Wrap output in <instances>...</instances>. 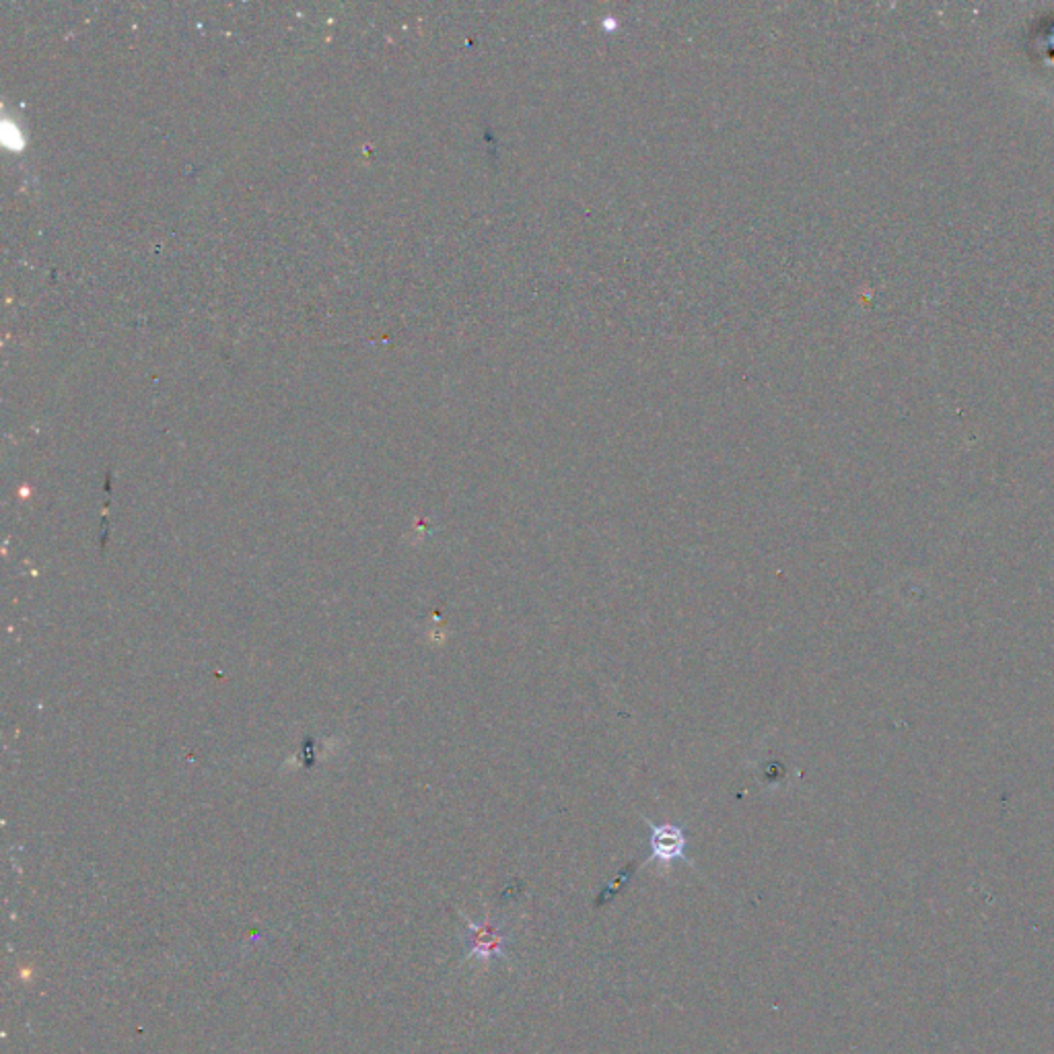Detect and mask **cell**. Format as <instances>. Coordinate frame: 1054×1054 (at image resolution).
Wrapping results in <instances>:
<instances>
[{
  "label": "cell",
  "mask_w": 1054,
  "mask_h": 1054,
  "mask_svg": "<svg viewBox=\"0 0 1054 1054\" xmlns=\"http://www.w3.org/2000/svg\"><path fill=\"white\" fill-rule=\"evenodd\" d=\"M649 826V847H651V861H657L661 865H672L674 861L686 859V834L676 824H653L645 820Z\"/></svg>",
  "instance_id": "6da1fadb"
},
{
  "label": "cell",
  "mask_w": 1054,
  "mask_h": 1054,
  "mask_svg": "<svg viewBox=\"0 0 1054 1054\" xmlns=\"http://www.w3.org/2000/svg\"><path fill=\"white\" fill-rule=\"evenodd\" d=\"M468 941H470V958L490 960L505 956V937L495 927L468 923Z\"/></svg>",
  "instance_id": "7a4b0ae2"
}]
</instances>
